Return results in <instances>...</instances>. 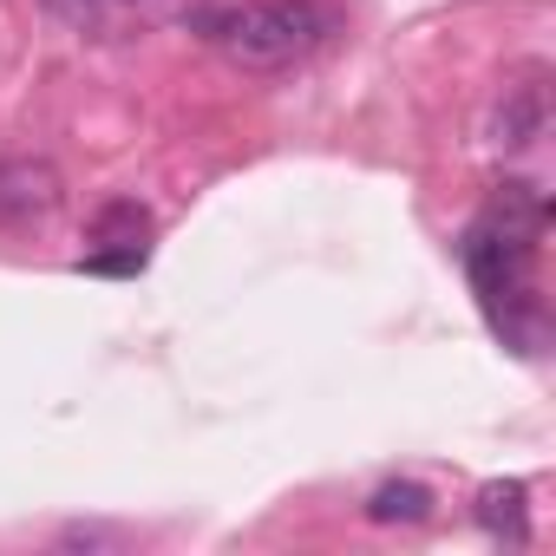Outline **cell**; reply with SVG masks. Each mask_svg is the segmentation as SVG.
I'll return each mask as SVG.
<instances>
[{
	"label": "cell",
	"mask_w": 556,
	"mask_h": 556,
	"mask_svg": "<svg viewBox=\"0 0 556 556\" xmlns=\"http://www.w3.org/2000/svg\"><path fill=\"white\" fill-rule=\"evenodd\" d=\"M210 27H216L210 40L236 66L282 73V66L321 53L341 34V8H328V0H249V8H236V14H216Z\"/></svg>",
	"instance_id": "6da1fadb"
},
{
	"label": "cell",
	"mask_w": 556,
	"mask_h": 556,
	"mask_svg": "<svg viewBox=\"0 0 556 556\" xmlns=\"http://www.w3.org/2000/svg\"><path fill=\"white\" fill-rule=\"evenodd\" d=\"M530 249H536L530 236H510L497 223H471V236H465V268H471V282H478L497 328L510 321V308L530 302Z\"/></svg>",
	"instance_id": "7a4b0ae2"
},
{
	"label": "cell",
	"mask_w": 556,
	"mask_h": 556,
	"mask_svg": "<svg viewBox=\"0 0 556 556\" xmlns=\"http://www.w3.org/2000/svg\"><path fill=\"white\" fill-rule=\"evenodd\" d=\"M66 184L47 157H0V229H27L60 210Z\"/></svg>",
	"instance_id": "3957f363"
},
{
	"label": "cell",
	"mask_w": 556,
	"mask_h": 556,
	"mask_svg": "<svg viewBox=\"0 0 556 556\" xmlns=\"http://www.w3.org/2000/svg\"><path fill=\"white\" fill-rule=\"evenodd\" d=\"M523 504H530L523 478H491V484L478 491V523H484L491 536H510V543H523V536H530V523H523Z\"/></svg>",
	"instance_id": "277c9868"
},
{
	"label": "cell",
	"mask_w": 556,
	"mask_h": 556,
	"mask_svg": "<svg viewBox=\"0 0 556 556\" xmlns=\"http://www.w3.org/2000/svg\"><path fill=\"white\" fill-rule=\"evenodd\" d=\"M536 131H543V86L530 79V86H517L497 105V144L504 151H523V144H536Z\"/></svg>",
	"instance_id": "5b68a950"
},
{
	"label": "cell",
	"mask_w": 556,
	"mask_h": 556,
	"mask_svg": "<svg viewBox=\"0 0 556 556\" xmlns=\"http://www.w3.org/2000/svg\"><path fill=\"white\" fill-rule=\"evenodd\" d=\"M367 517H374V523H426V517H432V491L413 484V478H393V484H380V491L367 497Z\"/></svg>",
	"instance_id": "8992f818"
},
{
	"label": "cell",
	"mask_w": 556,
	"mask_h": 556,
	"mask_svg": "<svg viewBox=\"0 0 556 556\" xmlns=\"http://www.w3.org/2000/svg\"><path fill=\"white\" fill-rule=\"evenodd\" d=\"M92 242H99V249H144V242H151V210H138V203H105L99 223H92Z\"/></svg>",
	"instance_id": "52a82bcc"
},
{
	"label": "cell",
	"mask_w": 556,
	"mask_h": 556,
	"mask_svg": "<svg viewBox=\"0 0 556 556\" xmlns=\"http://www.w3.org/2000/svg\"><path fill=\"white\" fill-rule=\"evenodd\" d=\"M73 268L79 275H144V249H92Z\"/></svg>",
	"instance_id": "ba28073f"
}]
</instances>
